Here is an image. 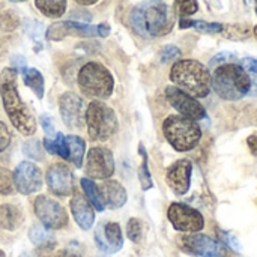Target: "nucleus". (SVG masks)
I'll return each mask as SVG.
<instances>
[{"label":"nucleus","instance_id":"obj_1","mask_svg":"<svg viewBox=\"0 0 257 257\" xmlns=\"http://www.w3.org/2000/svg\"><path fill=\"white\" fill-rule=\"evenodd\" d=\"M0 95L5 111L12 125L23 136H33L36 131V120L21 101L17 90V71L5 68L0 74Z\"/></svg>","mask_w":257,"mask_h":257},{"label":"nucleus","instance_id":"obj_2","mask_svg":"<svg viewBox=\"0 0 257 257\" xmlns=\"http://www.w3.org/2000/svg\"><path fill=\"white\" fill-rule=\"evenodd\" d=\"M131 24L143 38H155L170 30L169 8L163 0H145L131 12Z\"/></svg>","mask_w":257,"mask_h":257},{"label":"nucleus","instance_id":"obj_3","mask_svg":"<svg viewBox=\"0 0 257 257\" xmlns=\"http://www.w3.org/2000/svg\"><path fill=\"white\" fill-rule=\"evenodd\" d=\"M170 80L176 87L194 98H206L211 92L209 69L193 59L175 62L170 71Z\"/></svg>","mask_w":257,"mask_h":257},{"label":"nucleus","instance_id":"obj_4","mask_svg":"<svg viewBox=\"0 0 257 257\" xmlns=\"http://www.w3.org/2000/svg\"><path fill=\"white\" fill-rule=\"evenodd\" d=\"M211 87L226 101H238L248 95L250 78L239 63H226L214 69Z\"/></svg>","mask_w":257,"mask_h":257},{"label":"nucleus","instance_id":"obj_5","mask_svg":"<svg viewBox=\"0 0 257 257\" xmlns=\"http://www.w3.org/2000/svg\"><path fill=\"white\" fill-rule=\"evenodd\" d=\"M163 133L172 148L178 152L193 151L202 140V130L193 119L172 114L163 122Z\"/></svg>","mask_w":257,"mask_h":257},{"label":"nucleus","instance_id":"obj_6","mask_svg":"<svg viewBox=\"0 0 257 257\" xmlns=\"http://www.w3.org/2000/svg\"><path fill=\"white\" fill-rule=\"evenodd\" d=\"M78 84L84 95L90 98H108L113 92L114 81L105 66L96 62L86 63L78 72Z\"/></svg>","mask_w":257,"mask_h":257},{"label":"nucleus","instance_id":"obj_7","mask_svg":"<svg viewBox=\"0 0 257 257\" xmlns=\"http://www.w3.org/2000/svg\"><path fill=\"white\" fill-rule=\"evenodd\" d=\"M86 125L92 140L104 142L117 131V117L113 108L101 101H93L86 108Z\"/></svg>","mask_w":257,"mask_h":257},{"label":"nucleus","instance_id":"obj_8","mask_svg":"<svg viewBox=\"0 0 257 257\" xmlns=\"http://www.w3.org/2000/svg\"><path fill=\"white\" fill-rule=\"evenodd\" d=\"M167 217L173 229L178 232L199 233L205 227L203 215L197 209L185 203H172L167 211Z\"/></svg>","mask_w":257,"mask_h":257},{"label":"nucleus","instance_id":"obj_9","mask_svg":"<svg viewBox=\"0 0 257 257\" xmlns=\"http://www.w3.org/2000/svg\"><path fill=\"white\" fill-rule=\"evenodd\" d=\"M166 96H167V101L170 102V105L175 107L181 116L193 119L196 122L206 117V110L199 102V99L188 95L187 92L181 90L179 87L169 86L166 89Z\"/></svg>","mask_w":257,"mask_h":257},{"label":"nucleus","instance_id":"obj_10","mask_svg":"<svg viewBox=\"0 0 257 257\" xmlns=\"http://www.w3.org/2000/svg\"><path fill=\"white\" fill-rule=\"evenodd\" d=\"M35 214L41 220V223L47 229H62L68 224V214L65 208L57 203L56 200L47 197V196H39L35 200Z\"/></svg>","mask_w":257,"mask_h":257},{"label":"nucleus","instance_id":"obj_11","mask_svg":"<svg viewBox=\"0 0 257 257\" xmlns=\"http://www.w3.org/2000/svg\"><path fill=\"white\" fill-rule=\"evenodd\" d=\"M179 245L185 253L191 256L223 257L221 245L211 236L203 233H187L181 238Z\"/></svg>","mask_w":257,"mask_h":257},{"label":"nucleus","instance_id":"obj_12","mask_svg":"<svg viewBox=\"0 0 257 257\" xmlns=\"http://www.w3.org/2000/svg\"><path fill=\"white\" fill-rule=\"evenodd\" d=\"M113 173V154L105 148H92L86 160V175L93 179H108Z\"/></svg>","mask_w":257,"mask_h":257},{"label":"nucleus","instance_id":"obj_13","mask_svg":"<svg viewBox=\"0 0 257 257\" xmlns=\"http://www.w3.org/2000/svg\"><path fill=\"white\" fill-rule=\"evenodd\" d=\"M60 116L68 128H80L86 122L84 102L72 92H66L59 99Z\"/></svg>","mask_w":257,"mask_h":257},{"label":"nucleus","instance_id":"obj_14","mask_svg":"<svg viewBox=\"0 0 257 257\" xmlns=\"http://www.w3.org/2000/svg\"><path fill=\"white\" fill-rule=\"evenodd\" d=\"M191 175H193V163L190 160H178L175 164L169 167L166 175V182L175 194L184 196L190 190Z\"/></svg>","mask_w":257,"mask_h":257},{"label":"nucleus","instance_id":"obj_15","mask_svg":"<svg viewBox=\"0 0 257 257\" xmlns=\"http://www.w3.org/2000/svg\"><path fill=\"white\" fill-rule=\"evenodd\" d=\"M14 184L21 194H32L42 187V173L35 164L24 161L14 172Z\"/></svg>","mask_w":257,"mask_h":257},{"label":"nucleus","instance_id":"obj_16","mask_svg":"<svg viewBox=\"0 0 257 257\" xmlns=\"http://www.w3.org/2000/svg\"><path fill=\"white\" fill-rule=\"evenodd\" d=\"M47 185L57 196H69L74 191V175L66 164H53L47 172Z\"/></svg>","mask_w":257,"mask_h":257},{"label":"nucleus","instance_id":"obj_17","mask_svg":"<svg viewBox=\"0 0 257 257\" xmlns=\"http://www.w3.org/2000/svg\"><path fill=\"white\" fill-rule=\"evenodd\" d=\"M96 245L105 253H116L123 245L122 230L117 223H104L99 224L95 232Z\"/></svg>","mask_w":257,"mask_h":257},{"label":"nucleus","instance_id":"obj_18","mask_svg":"<svg viewBox=\"0 0 257 257\" xmlns=\"http://www.w3.org/2000/svg\"><path fill=\"white\" fill-rule=\"evenodd\" d=\"M68 35H78V36H99L98 27L77 23V21H62V23H54L48 30H47V38L51 41H59L63 39Z\"/></svg>","mask_w":257,"mask_h":257},{"label":"nucleus","instance_id":"obj_19","mask_svg":"<svg viewBox=\"0 0 257 257\" xmlns=\"http://www.w3.org/2000/svg\"><path fill=\"white\" fill-rule=\"evenodd\" d=\"M71 211H72V215H74L77 224L83 230H89L93 226V221H95L93 208L81 194H75L71 199Z\"/></svg>","mask_w":257,"mask_h":257},{"label":"nucleus","instance_id":"obj_20","mask_svg":"<svg viewBox=\"0 0 257 257\" xmlns=\"http://www.w3.org/2000/svg\"><path fill=\"white\" fill-rule=\"evenodd\" d=\"M99 190L105 206L110 209H119L126 203V191L117 181H105Z\"/></svg>","mask_w":257,"mask_h":257},{"label":"nucleus","instance_id":"obj_21","mask_svg":"<svg viewBox=\"0 0 257 257\" xmlns=\"http://www.w3.org/2000/svg\"><path fill=\"white\" fill-rule=\"evenodd\" d=\"M24 217L18 206L8 203L0 208V227H3L5 230H17L21 226Z\"/></svg>","mask_w":257,"mask_h":257},{"label":"nucleus","instance_id":"obj_22","mask_svg":"<svg viewBox=\"0 0 257 257\" xmlns=\"http://www.w3.org/2000/svg\"><path fill=\"white\" fill-rule=\"evenodd\" d=\"M66 148H68V160L72 161L77 167H81L83 158H84V151H86V143L81 137L78 136H68L65 137Z\"/></svg>","mask_w":257,"mask_h":257},{"label":"nucleus","instance_id":"obj_23","mask_svg":"<svg viewBox=\"0 0 257 257\" xmlns=\"http://www.w3.org/2000/svg\"><path fill=\"white\" fill-rule=\"evenodd\" d=\"M29 238L39 248H47V247L54 245V235L45 226L33 224L30 232H29Z\"/></svg>","mask_w":257,"mask_h":257},{"label":"nucleus","instance_id":"obj_24","mask_svg":"<svg viewBox=\"0 0 257 257\" xmlns=\"http://www.w3.org/2000/svg\"><path fill=\"white\" fill-rule=\"evenodd\" d=\"M81 187H83V190H84V194H86V197H87V202H89L96 211H104L105 203H104V199H102V194H101L99 187H96L89 178H83V179H81Z\"/></svg>","mask_w":257,"mask_h":257},{"label":"nucleus","instance_id":"obj_25","mask_svg":"<svg viewBox=\"0 0 257 257\" xmlns=\"http://www.w3.org/2000/svg\"><path fill=\"white\" fill-rule=\"evenodd\" d=\"M36 8L47 17H62L66 9V0H35Z\"/></svg>","mask_w":257,"mask_h":257},{"label":"nucleus","instance_id":"obj_26","mask_svg":"<svg viewBox=\"0 0 257 257\" xmlns=\"http://www.w3.org/2000/svg\"><path fill=\"white\" fill-rule=\"evenodd\" d=\"M24 84L30 87L39 99L44 98V77L38 69L30 68L24 71Z\"/></svg>","mask_w":257,"mask_h":257},{"label":"nucleus","instance_id":"obj_27","mask_svg":"<svg viewBox=\"0 0 257 257\" xmlns=\"http://www.w3.org/2000/svg\"><path fill=\"white\" fill-rule=\"evenodd\" d=\"M44 146L45 149L50 152V154H54V155H59L62 157L63 160H68V148H66V142H65V137L57 133L54 139H45L44 140Z\"/></svg>","mask_w":257,"mask_h":257},{"label":"nucleus","instance_id":"obj_28","mask_svg":"<svg viewBox=\"0 0 257 257\" xmlns=\"http://www.w3.org/2000/svg\"><path fill=\"white\" fill-rule=\"evenodd\" d=\"M139 152L143 158L142 161V166L139 169V179H140V184H142V190L143 191H148L154 187L152 184V178H151V172H149V166H148V154H146V149L143 145L139 146Z\"/></svg>","mask_w":257,"mask_h":257},{"label":"nucleus","instance_id":"obj_29","mask_svg":"<svg viewBox=\"0 0 257 257\" xmlns=\"http://www.w3.org/2000/svg\"><path fill=\"white\" fill-rule=\"evenodd\" d=\"M244 71L247 72L248 78H250V96H257V59L253 57H245L241 60L239 63Z\"/></svg>","mask_w":257,"mask_h":257},{"label":"nucleus","instance_id":"obj_30","mask_svg":"<svg viewBox=\"0 0 257 257\" xmlns=\"http://www.w3.org/2000/svg\"><path fill=\"white\" fill-rule=\"evenodd\" d=\"M175 8L181 18H188L190 15L196 14L199 11V3L197 0H176Z\"/></svg>","mask_w":257,"mask_h":257},{"label":"nucleus","instance_id":"obj_31","mask_svg":"<svg viewBox=\"0 0 257 257\" xmlns=\"http://www.w3.org/2000/svg\"><path fill=\"white\" fill-rule=\"evenodd\" d=\"M14 190V175L11 170L0 167V194H11Z\"/></svg>","mask_w":257,"mask_h":257},{"label":"nucleus","instance_id":"obj_32","mask_svg":"<svg viewBox=\"0 0 257 257\" xmlns=\"http://www.w3.org/2000/svg\"><path fill=\"white\" fill-rule=\"evenodd\" d=\"M142 233H143L142 221L137 220V218H131L128 221V224H126V235H128V238L133 242H139L142 239Z\"/></svg>","mask_w":257,"mask_h":257},{"label":"nucleus","instance_id":"obj_33","mask_svg":"<svg viewBox=\"0 0 257 257\" xmlns=\"http://www.w3.org/2000/svg\"><path fill=\"white\" fill-rule=\"evenodd\" d=\"M18 26V17L12 11H6L0 15V27L6 32H11L17 29Z\"/></svg>","mask_w":257,"mask_h":257},{"label":"nucleus","instance_id":"obj_34","mask_svg":"<svg viewBox=\"0 0 257 257\" xmlns=\"http://www.w3.org/2000/svg\"><path fill=\"white\" fill-rule=\"evenodd\" d=\"M235 60H236V56L233 53L223 51V53H218L217 56H214L211 59V63L209 65H211L212 69H215V68H218L221 65H226V63H235Z\"/></svg>","mask_w":257,"mask_h":257},{"label":"nucleus","instance_id":"obj_35","mask_svg":"<svg viewBox=\"0 0 257 257\" xmlns=\"http://www.w3.org/2000/svg\"><path fill=\"white\" fill-rule=\"evenodd\" d=\"M193 27L203 33H220L223 32V24L220 23H206V21H193Z\"/></svg>","mask_w":257,"mask_h":257},{"label":"nucleus","instance_id":"obj_36","mask_svg":"<svg viewBox=\"0 0 257 257\" xmlns=\"http://www.w3.org/2000/svg\"><path fill=\"white\" fill-rule=\"evenodd\" d=\"M23 151L30 157V158H38V160H42V151H41V146L38 143V140H30L24 145Z\"/></svg>","mask_w":257,"mask_h":257},{"label":"nucleus","instance_id":"obj_37","mask_svg":"<svg viewBox=\"0 0 257 257\" xmlns=\"http://www.w3.org/2000/svg\"><path fill=\"white\" fill-rule=\"evenodd\" d=\"M181 56V50L175 45H167L163 48L161 51V62L163 63H167V62H172L175 59H178Z\"/></svg>","mask_w":257,"mask_h":257},{"label":"nucleus","instance_id":"obj_38","mask_svg":"<svg viewBox=\"0 0 257 257\" xmlns=\"http://www.w3.org/2000/svg\"><path fill=\"white\" fill-rule=\"evenodd\" d=\"M9 143H11V133L8 126L3 122H0V152L5 151L9 146Z\"/></svg>","mask_w":257,"mask_h":257},{"label":"nucleus","instance_id":"obj_39","mask_svg":"<svg viewBox=\"0 0 257 257\" xmlns=\"http://www.w3.org/2000/svg\"><path fill=\"white\" fill-rule=\"evenodd\" d=\"M41 123H42L44 131H45L48 136H53V134H54V128H53L51 117H48L47 114H42V116H41Z\"/></svg>","mask_w":257,"mask_h":257},{"label":"nucleus","instance_id":"obj_40","mask_svg":"<svg viewBox=\"0 0 257 257\" xmlns=\"http://www.w3.org/2000/svg\"><path fill=\"white\" fill-rule=\"evenodd\" d=\"M224 239H226V242L230 245V248L232 250H236V251H241V244L238 242V239L233 236V235H230V233H226V236H224Z\"/></svg>","mask_w":257,"mask_h":257},{"label":"nucleus","instance_id":"obj_41","mask_svg":"<svg viewBox=\"0 0 257 257\" xmlns=\"http://www.w3.org/2000/svg\"><path fill=\"white\" fill-rule=\"evenodd\" d=\"M12 63H14V66H15L17 69H20V71L24 74V71H26V60H24L23 57H20V56L14 57V59H12Z\"/></svg>","mask_w":257,"mask_h":257},{"label":"nucleus","instance_id":"obj_42","mask_svg":"<svg viewBox=\"0 0 257 257\" xmlns=\"http://www.w3.org/2000/svg\"><path fill=\"white\" fill-rule=\"evenodd\" d=\"M247 145H248L251 154L257 157V136H250V137L247 139Z\"/></svg>","mask_w":257,"mask_h":257},{"label":"nucleus","instance_id":"obj_43","mask_svg":"<svg viewBox=\"0 0 257 257\" xmlns=\"http://www.w3.org/2000/svg\"><path fill=\"white\" fill-rule=\"evenodd\" d=\"M98 32H99V36H102V38L108 36V33H110V27H108V24H105V23L99 24V26H98Z\"/></svg>","mask_w":257,"mask_h":257},{"label":"nucleus","instance_id":"obj_44","mask_svg":"<svg viewBox=\"0 0 257 257\" xmlns=\"http://www.w3.org/2000/svg\"><path fill=\"white\" fill-rule=\"evenodd\" d=\"M179 27H181V29L193 27V20H190V18H181V21H179Z\"/></svg>","mask_w":257,"mask_h":257},{"label":"nucleus","instance_id":"obj_45","mask_svg":"<svg viewBox=\"0 0 257 257\" xmlns=\"http://www.w3.org/2000/svg\"><path fill=\"white\" fill-rule=\"evenodd\" d=\"M50 257H75L72 253H68V251H62V253H57V254H53Z\"/></svg>","mask_w":257,"mask_h":257},{"label":"nucleus","instance_id":"obj_46","mask_svg":"<svg viewBox=\"0 0 257 257\" xmlns=\"http://www.w3.org/2000/svg\"><path fill=\"white\" fill-rule=\"evenodd\" d=\"M75 2H78L80 5H86V6H87V5H93V3H96L98 0H75Z\"/></svg>","mask_w":257,"mask_h":257},{"label":"nucleus","instance_id":"obj_47","mask_svg":"<svg viewBox=\"0 0 257 257\" xmlns=\"http://www.w3.org/2000/svg\"><path fill=\"white\" fill-rule=\"evenodd\" d=\"M244 2H245V5H247V6H253L257 0H244Z\"/></svg>","mask_w":257,"mask_h":257},{"label":"nucleus","instance_id":"obj_48","mask_svg":"<svg viewBox=\"0 0 257 257\" xmlns=\"http://www.w3.org/2000/svg\"><path fill=\"white\" fill-rule=\"evenodd\" d=\"M254 35H256V38H257V26L254 27Z\"/></svg>","mask_w":257,"mask_h":257},{"label":"nucleus","instance_id":"obj_49","mask_svg":"<svg viewBox=\"0 0 257 257\" xmlns=\"http://www.w3.org/2000/svg\"><path fill=\"white\" fill-rule=\"evenodd\" d=\"M11 2H24V0H11Z\"/></svg>","mask_w":257,"mask_h":257},{"label":"nucleus","instance_id":"obj_50","mask_svg":"<svg viewBox=\"0 0 257 257\" xmlns=\"http://www.w3.org/2000/svg\"><path fill=\"white\" fill-rule=\"evenodd\" d=\"M256 14H257V8H256Z\"/></svg>","mask_w":257,"mask_h":257}]
</instances>
